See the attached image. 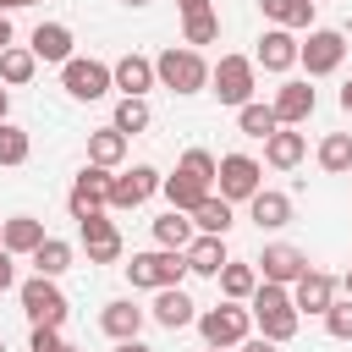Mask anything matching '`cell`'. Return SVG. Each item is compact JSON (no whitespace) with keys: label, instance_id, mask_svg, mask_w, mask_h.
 <instances>
[{"label":"cell","instance_id":"6da1fadb","mask_svg":"<svg viewBox=\"0 0 352 352\" xmlns=\"http://www.w3.org/2000/svg\"><path fill=\"white\" fill-rule=\"evenodd\" d=\"M253 324H258V336H270V341H292L297 336V302H292V286H280V280H258L253 286Z\"/></svg>","mask_w":352,"mask_h":352},{"label":"cell","instance_id":"7a4b0ae2","mask_svg":"<svg viewBox=\"0 0 352 352\" xmlns=\"http://www.w3.org/2000/svg\"><path fill=\"white\" fill-rule=\"evenodd\" d=\"M182 275H187V253H182V248H148V253H132V264H126L132 292L182 286Z\"/></svg>","mask_w":352,"mask_h":352},{"label":"cell","instance_id":"3957f363","mask_svg":"<svg viewBox=\"0 0 352 352\" xmlns=\"http://www.w3.org/2000/svg\"><path fill=\"white\" fill-rule=\"evenodd\" d=\"M154 77H160V88H170V94H204L209 88V60L198 55V50H165L160 60H154Z\"/></svg>","mask_w":352,"mask_h":352},{"label":"cell","instance_id":"277c9868","mask_svg":"<svg viewBox=\"0 0 352 352\" xmlns=\"http://www.w3.org/2000/svg\"><path fill=\"white\" fill-rule=\"evenodd\" d=\"M253 88H258V60H248V55H220V66H209V94H214L220 104L242 110V104L253 99Z\"/></svg>","mask_w":352,"mask_h":352},{"label":"cell","instance_id":"5b68a950","mask_svg":"<svg viewBox=\"0 0 352 352\" xmlns=\"http://www.w3.org/2000/svg\"><path fill=\"white\" fill-rule=\"evenodd\" d=\"M248 330H253V308H242V302H231V297L198 314V336H204V346H242Z\"/></svg>","mask_w":352,"mask_h":352},{"label":"cell","instance_id":"8992f818","mask_svg":"<svg viewBox=\"0 0 352 352\" xmlns=\"http://www.w3.org/2000/svg\"><path fill=\"white\" fill-rule=\"evenodd\" d=\"M60 88H66L72 99L94 104V99H104V94L116 88V72H110L104 60H94V55H72V60L60 66Z\"/></svg>","mask_w":352,"mask_h":352},{"label":"cell","instance_id":"52a82bcc","mask_svg":"<svg viewBox=\"0 0 352 352\" xmlns=\"http://www.w3.org/2000/svg\"><path fill=\"white\" fill-rule=\"evenodd\" d=\"M214 187L226 204H248L258 187H264V165L253 154H220V170H214Z\"/></svg>","mask_w":352,"mask_h":352},{"label":"cell","instance_id":"ba28073f","mask_svg":"<svg viewBox=\"0 0 352 352\" xmlns=\"http://www.w3.org/2000/svg\"><path fill=\"white\" fill-rule=\"evenodd\" d=\"M341 60H346V38H341L336 28H308V38H302V50H297V66H302L308 77H330Z\"/></svg>","mask_w":352,"mask_h":352},{"label":"cell","instance_id":"9c48e42d","mask_svg":"<svg viewBox=\"0 0 352 352\" xmlns=\"http://www.w3.org/2000/svg\"><path fill=\"white\" fill-rule=\"evenodd\" d=\"M22 314L33 319V324H66V292L55 286V275H33V280H22Z\"/></svg>","mask_w":352,"mask_h":352},{"label":"cell","instance_id":"30bf717a","mask_svg":"<svg viewBox=\"0 0 352 352\" xmlns=\"http://www.w3.org/2000/svg\"><path fill=\"white\" fill-rule=\"evenodd\" d=\"M66 209H72V220H82V214H99V209H110V170L88 160V165L77 170L72 192H66Z\"/></svg>","mask_w":352,"mask_h":352},{"label":"cell","instance_id":"8fae6325","mask_svg":"<svg viewBox=\"0 0 352 352\" xmlns=\"http://www.w3.org/2000/svg\"><path fill=\"white\" fill-rule=\"evenodd\" d=\"M160 187H165V176H160L154 165H132V170L110 176V209H138V204H148Z\"/></svg>","mask_w":352,"mask_h":352},{"label":"cell","instance_id":"7c38bea8","mask_svg":"<svg viewBox=\"0 0 352 352\" xmlns=\"http://www.w3.org/2000/svg\"><path fill=\"white\" fill-rule=\"evenodd\" d=\"M77 231H82L88 264H116V258H121V231H116V220H104V209H99V214H82Z\"/></svg>","mask_w":352,"mask_h":352},{"label":"cell","instance_id":"4fadbf2b","mask_svg":"<svg viewBox=\"0 0 352 352\" xmlns=\"http://www.w3.org/2000/svg\"><path fill=\"white\" fill-rule=\"evenodd\" d=\"M253 264H258V280H280V286H292V280L308 270V253L292 248V242H270Z\"/></svg>","mask_w":352,"mask_h":352},{"label":"cell","instance_id":"5bb4252c","mask_svg":"<svg viewBox=\"0 0 352 352\" xmlns=\"http://www.w3.org/2000/svg\"><path fill=\"white\" fill-rule=\"evenodd\" d=\"M292 302H297V314H319V319H324V308L336 302V280H330L324 270H302V275L292 280Z\"/></svg>","mask_w":352,"mask_h":352},{"label":"cell","instance_id":"9a60e30c","mask_svg":"<svg viewBox=\"0 0 352 352\" xmlns=\"http://www.w3.org/2000/svg\"><path fill=\"white\" fill-rule=\"evenodd\" d=\"M148 314H154V324H165V330H187V324H198V302H192L182 286H160Z\"/></svg>","mask_w":352,"mask_h":352},{"label":"cell","instance_id":"2e32d148","mask_svg":"<svg viewBox=\"0 0 352 352\" xmlns=\"http://www.w3.org/2000/svg\"><path fill=\"white\" fill-rule=\"evenodd\" d=\"M297 50H302V44H297L292 28H270V33L258 38V55H253V60H258L264 72H292V66H297Z\"/></svg>","mask_w":352,"mask_h":352},{"label":"cell","instance_id":"e0dca14e","mask_svg":"<svg viewBox=\"0 0 352 352\" xmlns=\"http://www.w3.org/2000/svg\"><path fill=\"white\" fill-rule=\"evenodd\" d=\"M28 50H33L38 60H50V66H66V60H72V28H66V22H38L33 38H28Z\"/></svg>","mask_w":352,"mask_h":352},{"label":"cell","instance_id":"ac0fdd59","mask_svg":"<svg viewBox=\"0 0 352 352\" xmlns=\"http://www.w3.org/2000/svg\"><path fill=\"white\" fill-rule=\"evenodd\" d=\"M248 220H253L258 231H280V226L292 220V198L275 192V187H258V192L248 198Z\"/></svg>","mask_w":352,"mask_h":352},{"label":"cell","instance_id":"d6986e66","mask_svg":"<svg viewBox=\"0 0 352 352\" xmlns=\"http://www.w3.org/2000/svg\"><path fill=\"white\" fill-rule=\"evenodd\" d=\"M314 88L308 82H280L275 88V116H280V126H302L308 116H314Z\"/></svg>","mask_w":352,"mask_h":352},{"label":"cell","instance_id":"ffe728a7","mask_svg":"<svg viewBox=\"0 0 352 352\" xmlns=\"http://www.w3.org/2000/svg\"><path fill=\"white\" fill-rule=\"evenodd\" d=\"M110 72H116V88H121V94H132V99H143V94H148L154 82H160V77H154V60H148V55H121V60H116Z\"/></svg>","mask_w":352,"mask_h":352},{"label":"cell","instance_id":"44dd1931","mask_svg":"<svg viewBox=\"0 0 352 352\" xmlns=\"http://www.w3.org/2000/svg\"><path fill=\"white\" fill-rule=\"evenodd\" d=\"M226 236H209V231H198L192 242H187V270L192 275H220L226 270Z\"/></svg>","mask_w":352,"mask_h":352},{"label":"cell","instance_id":"7402d4cb","mask_svg":"<svg viewBox=\"0 0 352 352\" xmlns=\"http://www.w3.org/2000/svg\"><path fill=\"white\" fill-rule=\"evenodd\" d=\"M143 319H148V314H143L138 302H126V297H121V302H104V314H99V330H104L110 341H132V336L143 330Z\"/></svg>","mask_w":352,"mask_h":352},{"label":"cell","instance_id":"603a6c76","mask_svg":"<svg viewBox=\"0 0 352 352\" xmlns=\"http://www.w3.org/2000/svg\"><path fill=\"white\" fill-rule=\"evenodd\" d=\"M302 154H308L302 132H286V126H275V132L264 138V160H270L275 170H292V165H302Z\"/></svg>","mask_w":352,"mask_h":352},{"label":"cell","instance_id":"cb8c5ba5","mask_svg":"<svg viewBox=\"0 0 352 352\" xmlns=\"http://www.w3.org/2000/svg\"><path fill=\"white\" fill-rule=\"evenodd\" d=\"M0 242L22 258V253H33V248L44 242V220H33V214H11V220H0Z\"/></svg>","mask_w":352,"mask_h":352},{"label":"cell","instance_id":"d4e9b609","mask_svg":"<svg viewBox=\"0 0 352 352\" xmlns=\"http://www.w3.org/2000/svg\"><path fill=\"white\" fill-rule=\"evenodd\" d=\"M88 160L104 165V170H116V165L126 160V132H121V126H99V132H88Z\"/></svg>","mask_w":352,"mask_h":352},{"label":"cell","instance_id":"484cf974","mask_svg":"<svg viewBox=\"0 0 352 352\" xmlns=\"http://www.w3.org/2000/svg\"><path fill=\"white\" fill-rule=\"evenodd\" d=\"M192 236H198V226H192V214H182V209H165V214L154 220V248H182V253H187Z\"/></svg>","mask_w":352,"mask_h":352},{"label":"cell","instance_id":"4316f807","mask_svg":"<svg viewBox=\"0 0 352 352\" xmlns=\"http://www.w3.org/2000/svg\"><path fill=\"white\" fill-rule=\"evenodd\" d=\"M258 11L270 16V28H314V0H258Z\"/></svg>","mask_w":352,"mask_h":352},{"label":"cell","instance_id":"83f0119b","mask_svg":"<svg viewBox=\"0 0 352 352\" xmlns=\"http://www.w3.org/2000/svg\"><path fill=\"white\" fill-rule=\"evenodd\" d=\"M214 280H220V292H226L231 302H248V297H253V286H258V264H242V258H226V270H220Z\"/></svg>","mask_w":352,"mask_h":352},{"label":"cell","instance_id":"f1b7e54d","mask_svg":"<svg viewBox=\"0 0 352 352\" xmlns=\"http://www.w3.org/2000/svg\"><path fill=\"white\" fill-rule=\"evenodd\" d=\"M33 72H38V55H33V50H22V44L0 50V82H6V88H22V82H33Z\"/></svg>","mask_w":352,"mask_h":352},{"label":"cell","instance_id":"f546056e","mask_svg":"<svg viewBox=\"0 0 352 352\" xmlns=\"http://www.w3.org/2000/svg\"><path fill=\"white\" fill-rule=\"evenodd\" d=\"M28 258H33V270H38V275H55V280H60V275L72 270V242H60V236H44V242H38Z\"/></svg>","mask_w":352,"mask_h":352},{"label":"cell","instance_id":"4dcf8cb0","mask_svg":"<svg viewBox=\"0 0 352 352\" xmlns=\"http://www.w3.org/2000/svg\"><path fill=\"white\" fill-rule=\"evenodd\" d=\"M160 192H165V204H170V209H182V214H192V209H198V204L209 198V187H198V182H187L182 170H170Z\"/></svg>","mask_w":352,"mask_h":352},{"label":"cell","instance_id":"1f68e13d","mask_svg":"<svg viewBox=\"0 0 352 352\" xmlns=\"http://www.w3.org/2000/svg\"><path fill=\"white\" fill-rule=\"evenodd\" d=\"M231 220H236V214H231V204H226V198H214V192L192 209V226H198V231H209V236H226V231H231Z\"/></svg>","mask_w":352,"mask_h":352},{"label":"cell","instance_id":"d6a6232c","mask_svg":"<svg viewBox=\"0 0 352 352\" xmlns=\"http://www.w3.org/2000/svg\"><path fill=\"white\" fill-rule=\"evenodd\" d=\"M236 126H242L248 138H270V132L280 126V116H275V104H258V99H248V104L236 110Z\"/></svg>","mask_w":352,"mask_h":352},{"label":"cell","instance_id":"836d02e7","mask_svg":"<svg viewBox=\"0 0 352 352\" xmlns=\"http://www.w3.org/2000/svg\"><path fill=\"white\" fill-rule=\"evenodd\" d=\"M176 170H182L187 182H198V187H209V192H214V170H220V160H214L209 148H187V154L176 160Z\"/></svg>","mask_w":352,"mask_h":352},{"label":"cell","instance_id":"e575fe53","mask_svg":"<svg viewBox=\"0 0 352 352\" xmlns=\"http://www.w3.org/2000/svg\"><path fill=\"white\" fill-rule=\"evenodd\" d=\"M319 165H324L330 176H346V170H352V132H330V138L319 143Z\"/></svg>","mask_w":352,"mask_h":352},{"label":"cell","instance_id":"d590c367","mask_svg":"<svg viewBox=\"0 0 352 352\" xmlns=\"http://www.w3.org/2000/svg\"><path fill=\"white\" fill-rule=\"evenodd\" d=\"M110 126H121L126 138H138V132L148 126V99H132V94H121V104H116Z\"/></svg>","mask_w":352,"mask_h":352},{"label":"cell","instance_id":"8d00e7d4","mask_svg":"<svg viewBox=\"0 0 352 352\" xmlns=\"http://www.w3.org/2000/svg\"><path fill=\"white\" fill-rule=\"evenodd\" d=\"M28 154H33V138L22 126L0 121V165H28Z\"/></svg>","mask_w":352,"mask_h":352},{"label":"cell","instance_id":"74e56055","mask_svg":"<svg viewBox=\"0 0 352 352\" xmlns=\"http://www.w3.org/2000/svg\"><path fill=\"white\" fill-rule=\"evenodd\" d=\"M214 38H220V16H214V11L182 16V44H214Z\"/></svg>","mask_w":352,"mask_h":352},{"label":"cell","instance_id":"f35d334b","mask_svg":"<svg viewBox=\"0 0 352 352\" xmlns=\"http://www.w3.org/2000/svg\"><path fill=\"white\" fill-rule=\"evenodd\" d=\"M324 330H330L336 341H352V297H346V302L336 297V302L324 308Z\"/></svg>","mask_w":352,"mask_h":352},{"label":"cell","instance_id":"ab89813d","mask_svg":"<svg viewBox=\"0 0 352 352\" xmlns=\"http://www.w3.org/2000/svg\"><path fill=\"white\" fill-rule=\"evenodd\" d=\"M60 324H33V352H60Z\"/></svg>","mask_w":352,"mask_h":352},{"label":"cell","instance_id":"60d3db41","mask_svg":"<svg viewBox=\"0 0 352 352\" xmlns=\"http://www.w3.org/2000/svg\"><path fill=\"white\" fill-rule=\"evenodd\" d=\"M11 258H16V253L0 242V292H11V286H16V264H11Z\"/></svg>","mask_w":352,"mask_h":352},{"label":"cell","instance_id":"b9f144b4","mask_svg":"<svg viewBox=\"0 0 352 352\" xmlns=\"http://www.w3.org/2000/svg\"><path fill=\"white\" fill-rule=\"evenodd\" d=\"M275 346H280V341H270V336H248V341H242V352H275Z\"/></svg>","mask_w":352,"mask_h":352},{"label":"cell","instance_id":"7bdbcfd3","mask_svg":"<svg viewBox=\"0 0 352 352\" xmlns=\"http://www.w3.org/2000/svg\"><path fill=\"white\" fill-rule=\"evenodd\" d=\"M176 11H182V16H198V11H214V6H209V0H176Z\"/></svg>","mask_w":352,"mask_h":352},{"label":"cell","instance_id":"ee69618b","mask_svg":"<svg viewBox=\"0 0 352 352\" xmlns=\"http://www.w3.org/2000/svg\"><path fill=\"white\" fill-rule=\"evenodd\" d=\"M0 50H11V16L0 11Z\"/></svg>","mask_w":352,"mask_h":352},{"label":"cell","instance_id":"f6af8a7d","mask_svg":"<svg viewBox=\"0 0 352 352\" xmlns=\"http://www.w3.org/2000/svg\"><path fill=\"white\" fill-rule=\"evenodd\" d=\"M116 352H154V346H143V341L132 336V341H116Z\"/></svg>","mask_w":352,"mask_h":352},{"label":"cell","instance_id":"bcb514c9","mask_svg":"<svg viewBox=\"0 0 352 352\" xmlns=\"http://www.w3.org/2000/svg\"><path fill=\"white\" fill-rule=\"evenodd\" d=\"M6 110H11V88L0 82V121H6Z\"/></svg>","mask_w":352,"mask_h":352},{"label":"cell","instance_id":"7dc6e473","mask_svg":"<svg viewBox=\"0 0 352 352\" xmlns=\"http://www.w3.org/2000/svg\"><path fill=\"white\" fill-rule=\"evenodd\" d=\"M341 110L352 116V77H346V88H341Z\"/></svg>","mask_w":352,"mask_h":352},{"label":"cell","instance_id":"c3c4849f","mask_svg":"<svg viewBox=\"0 0 352 352\" xmlns=\"http://www.w3.org/2000/svg\"><path fill=\"white\" fill-rule=\"evenodd\" d=\"M22 6H28V0H0V11H6V16H11V11H22Z\"/></svg>","mask_w":352,"mask_h":352},{"label":"cell","instance_id":"681fc988","mask_svg":"<svg viewBox=\"0 0 352 352\" xmlns=\"http://www.w3.org/2000/svg\"><path fill=\"white\" fill-rule=\"evenodd\" d=\"M341 286H346V297H352V270H346V280H341Z\"/></svg>","mask_w":352,"mask_h":352},{"label":"cell","instance_id":"f907efd6","mask_svg":"<svg viewBox=\"0 0 352 352\" xmlns=\"http://www.w3.org/2000/svg\"><path fill=\"white\" fill-rule=\"evenodd\" d=\"M121 6H148V0H121Z\"/></svg>","mask_w":352,"mask_h":352},{"label":"cell","instance_id":"816d5d0a","mask_svg":"<svg viewBox=\"0 0 352 352\" xmlns=\"http://www.w3.org/2000/svg\"><path fill=\"white\" fill-rule=\"evenodd\" d=\"M204 352H231V346H204Z\"/></svg>","mask_w":352,"mask_h":352},{"label":"cell","instance_id":"f5cc1de1","mask_svg":"<svg viewBox=\"0 0 352 352\" xmlns=\"http://www.w3.org/2000/svg\"><path fill=\"white\" fill-rule=\"evenodd\" d=\"M60 352H77V346H72V341H66V346H60Z\"/></svg>","mask_w":352,"mask_h":352},{"label":"cell","instance_id":"db71d44e","mask_svg":"<svg viewBox=\"0 0 352 352\" xmlns=\"http://www.w3.org/2000/svg\"><path fill=\"white\" fill-rule=\"evenodd\" d=\"M0 352H6V341H0Z\"/></svg>","mask_w":352,"mask_h":352},{"label":"cell","instance_id":"11a10c76","mask_svg":"<svg viewBox=\"0 0 352 352\" xmlns=\"http://www.w3.org/2000/svg\"><path fill=\"white\" fill-rule=\"evenodd\" d=\"M28 6H38V0H28Z\"/></svg>","mask_w":352,"mask_h":352},{"label":"cell","instance_id":"9f6ffc18","mask_svg":"<svg viewBox=\"0 0 352 352\" xmlns=\"http://www.w3.org/2000/svg\"><path fill=\"white\" fill-rule=\"evenodd\" d=\"M314 6H319V0H314Z\"/></svg>","mask_w":352,"mask_h":352},{"label":"cell","instance_id":"6f0895ef","mask_svg":"<svg viewBox=\"0 0 352 352\" xmlns=\"http://www.w3.org/2000/svg\"><path fill=\"white\" fill-rule=\"evenodd\" d=\"M346 176H352V170H346Z\"/></svg>","mask_w":352,"mask_h":352}]
</instances>
